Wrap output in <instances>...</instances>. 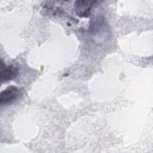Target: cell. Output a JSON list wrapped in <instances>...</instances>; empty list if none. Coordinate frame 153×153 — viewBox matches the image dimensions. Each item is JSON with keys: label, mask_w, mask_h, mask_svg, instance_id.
I'll list each match as a JSON object with an SVG mask.
<instances>
[{"label": "cell", "mask_w": 153, "mask_h": 153, "mask_svg": "<svg viewBox=\"0 0 153 153\" xmlns=\"http://www.w3.org/2000/svg\"><path fill=\"white\" fill-rule=\"evenodd\" d=\"M18 88L13 85H11L2 91L0 94V104L7 105L13 102L19 95Z\"/></svg>", "instance_id": "cell-2"}, {"label": "cell", "mask_w": 153, "mask_h": 153, "mask_svg": "<svg viewBox=\"0 0 153 153\" xmlns=\"http://www.w3.org/2000/svg\"><path fill=\"white\" fill-rule=\"evenodd\" d=\"M95 1H77L75 3V10L76 14L79 17L89 16L90 11Z\"/></svg>", "instance_id": "cell-3"}, {"label": "cell", "mask_w": 153, "mask_h": 153, "mask_svg": "<svg viewBox=\"0 0 153 153\" xmlns=\"http://www.w3.org/2000/svg\"><path fill=\"white\" fill-rule=\"evenodd\" d=\"M18 74V69L13 66H7L1 60L0 67V80L1 82L8 81Z\"/></svg>", "instance_id": "cell-1"}]
</instances>
